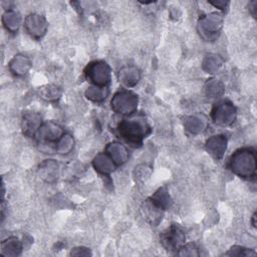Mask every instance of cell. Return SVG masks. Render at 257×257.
<instances>
[{
    "mask_svg": "<svg viewBox=\"0 0 257 257\" xmlns=\"http://www.w3.org/2000/svg\"><path fill=\"white\" fill-rule=\"evenodd\" d=\"M224 18L218 12H211L202 15L197 23V31L200 37L207 42H214L218 39L223 28Z\"/></svg>",
    "mask_w": 257,
    "mask_h": 257,
    "instance_id": "obj_3",
    "label": "cell"
},
{
    "mask_svg": "<svg viewBox=\"0 0 257 257\" xmlns=\"http://www.w3.org/2000/svg\"><path fill=\"white\" fill-rule=\"evenodd\" d=\"M109 94V89L108 87H101V86H96V85H89L85 91L84 95L85 97L93 102H101L106 99V97Z\"/></svg>",
    "mask_w": 257,
    "mask_h": 257,
    "instance_id": "obj_24",
    "label": "cell"
},
{
    "mask_svg": "<svg viewBox=\"0 0 257 257\" xmlns=\"http://www.w3.org/2000/svg\"><path fill=\"white\" fill-rule=\"evenodd\" d=\"M225 255L226 256H239V257L244 256V257H247V256L256 255V252L253 249H250V248H246V247L239 246V245H234L225 253Z\"/></svg>",
    "mask_w": 257,
    "mask_h": 257,
    "instance_id": "obj_29",
    "label": "cell"
},
{
    "mask_svg": "<svg viewBox=\"0 0 257 257\" xmlns=\"http://www.w3.org/2000/svg\"><path fill=\"white\" fill-rule=\"evenodd\" d=\"M237 117V107L227 98L217 100L211 109V119L219 126H229Z\"/></svg>",
    "mask_w": 257,
    "mask_h": 257,
    "instance_id": "obj_5",
    "label": "cell"
},
{
    "mask_svg": "<svg viewBox=\"0 0 257 257\" xmlns=\"http://www.w3.org/2000/svg\"><path fill=\"white\" fill-rule=\"evenodd\" d=\"M257 2L256 1H251L249 3V12L253 17H256V11H257Z\"/></svg>",
    "mask_w": 257,
    "mask_h": 257,
    "instance_id": "obj_32",
    "label": "cell"
},
{
    "mask_svg": "<svg viewBox=\"0 0 257 257\" xmlns=\"http://www.w3.org/2000/svg\"><path fill=\"white\" fill-rule=\"evenodd\" d=\"M151 201L155 203L159 208L166 211L171 208L173 204V200L171 198V195L169 194L168 188L166 186H163L159 188L151 197Z\"/></svg>",
    "mask_w": 257,
    "mask_h": 257,
    "instance_id": "obj_21",
    "label": "cell"
},
{
    "mask_svg": "<svg viewBox=\"0 0 257 257\" xmlns=\"http://www.w3.org/2000/svg\"><path fill=\"white\" fill-rule=\"evenodd\" d=\"M1 21L8 32L16 33L22 24V17L17 10L8 8L2 14Z\"/></svg>",
    "mask_w": 257,
    "mask_h": 257,
    "instance_id": "obj_19",
    "label": "cell"
},
{
    "mask_svg": "<svg viewBox=\"0 0 257 257\" xmlns=\"http://www.w3.org/2000/svg\"><path fill=\"white\" fill-rule=\"evenodd\" d=\"M183 125L192 135L203 133L207 127V117L203 114L187 115L183 118Z\"/></svg>",
    "mask_w": 257,
    "mask_h": 257,
    "instance_id": "obj_18",
    "label": "cell"
},
{
    "mask_svg": "<svg viewBox=\"0 0 257 257\" xmlns=\"http://www.w3.org/2000/svg\"><path fill=\"white\" fill-rule=\"evenodd\" d=\"M92 167L98 174L104 177H108L116 169V165L105 152L99 153L93 158Z\"/></svg>",
    "mask_w": 257,
    "mask_h": 257,
    "instance_id": "obj_17",
    "label": "cell"
},
{
    "mask_svg": "<svg viewBox=\"0 0 257 257\" xmlns=\"http://www.w3.org/2000/svg\"><path fill=\"white\" fill-rule=\"evenodd\" d=\"M204 91L206 96L209 98H219L224 94L225 85L220 79L213 77L205 82Z\"/></svg>",
    "mask_w": 257,
    "mask_h": 257,
    "instance_id": "obj_23",
    "label": "cell"
},
{
    "mask_svg": "<svg viewBox=\"0 0 257 257\" xmlns=\"http://www.w3.org/2000/svg\"><path fill=\"white\" fill-rule=\"evenodd\" d=\"M152 173H153V169H152V167L150 165H148V164L139 165L134 170L135 181L137 183L144 184V183H146L150 179Z\"/></svg>",
    "mask_w": 257,
    "mask_h": 257,
    "instance_id": "obj_27",
    "label": "cell"
},
{
    "mask_svg": "<svg viewBox=\"0 0 257 257\" xmlns=\"http://www.w3.org/2000/svg\"><path fill=\"white\" fill-rule=\"evenodd\" d=\"M142 72L135 65H125L117 72L118 81L125 87H134L141 80Z\"/></svg>",
    "mask_w": 257,
    "mask_h": 257,
    "instance_id": "obj_15",
    "label": "cell"
},
{
    "mask_svg": "<svg viewBox=\"0 0 257 257\" xmlns=\"http://www.w3.org/2000/svg\"><path fill=\"white\" fill-rule=\"evenodd\" d=\"M176 255L178 256H190V257H195V256H200V248L195 244V243H185L177 252Z\"/></svg>",
    "mask_w": 257,
    "mask_h": 257,
    "instance_id": "obj_28",
    "label": "cell"
},
{
    "mask_svg": "<svg viewBox=\"0 0 257 257\" xmlns=\"http://www.w3.org/2000/svg\"><path fill=\"white\" fill-rule=\"evenodd\" d=\"M59 164L53 159H46L38 165L37 174L45 183H55L59 178Z\"/></svg>",
    "mask_w": 257,
    "mask_h": 257,
    "instance_id": "obj_11",
    "label": "cell"
},
{
    "mask_svg": "<svg viewBox=\"0 0 257 257\" xmlns=\"http://www.w3.org/2000/svg\"><path fill=\"white\" fill-rule=\"evenodd\" d=\"M75 145V141L73 137L69 134H64L56 143L54 147V151L56 154L60 156H66L73 150Z\"/></svg>",
    "mask_w": 257,
    "mask_h": 257,
    "instance_id": "obj_25",
    "label": "cell"
},
{
    "mask_svg": "<svg viewBox=\"0 0 257 257\" xmlns=\"http://www.w3.org/2000/svg\"><path fill=\"white\" fill-rule=\"evenodd\" d=\"M141 212L144 217V219L152 226H158L164 216L165 211L159 208L155 203L151 201L150 198H148L141 207Z\"/></svg>",
    "mask_w": 257,
    "mask_h": 257,
    "instance_id": "obj_13",
    "label": "cell"
},
{
    "mask_svg": "<svg viewBox=\"0 0 257 257\" xmlns=\"http://www.w3.org/2000/svg\"><path fill=\"white\" fill-rule=\"evenodd\" d=\"M110 159L113 161V163L118 166H122L125 164L130 159V153L128 150L124 145H122L119 142H110L106 145L105 151H104Z\"/></svg>",
    "mask_w": 257,
    "mask_h": 257,
    "instance_id": "obj_14",
    "label": "cell"
},
{
    "mask_svg": "<svg viewBox=\"0 0 257 257\" xmlns=\"http://www.w3.org/2000/svg\"><path fill=\"white\" fill-rule=\"evenodd\" d=\"M69 255L70 256H76V257H79V256L87 257V256H91L92 253H91L89 248L83 247V246H78V247H74L73 249H71Z\"/></svg>",
    "mask_w": 257,
    "mask_h": 257,
    "instance_id": "obj_30",
    "label": "cell"
},
{
    "mask_svg": "<svg viewBox=\"0 0 257 257\" xmlns=\"http://www.w3.org/2000/svg\"><path fill=\"white\" fill-rule=\"evenodd\" d=\"M84 76L92 85L108 87L111 80V69L105 61L94 60L85 66Z\"/></svg>",
    "mask_w": 257,
    "mask_h": 257,
    "instance_id": "obj_6",
    "label": "cell"
},
{
    "mask_svg": "<svg viewBox=\"0 0 257 257\" xmlns=\"http://www.w3.org/2000/svg\"><path fill=\"white\" fill-rule=\"evenodd\" d=\"M32 67V63L29 59L24 54H16L12 57V59L8 63V68L10 72L18 77L26 75L30 68Z\"/></svg>",
    "mask_w": 257,
    "mask_h": 257,
    "instance_id": "obj_16",
    "label": "cell"
},
{
    "mask_svg": "<svg viewBox=\"0 0 257 257\" xmlns=\"http://www.w3.org/2000/svg\"><path fill=\"white\" fill-rule=\"evenodd\" d=\"M224 60L220 55L209 53L206 54L202 61V68L204 71L210 74H215L220 71V69L223 67Z\"/></svg>",
    "mask_w": 257,
    "mask_h": 257,
    "instance_id": "obj_22",
    "label": "cell"
},
{
    "mask_svg": "<svg viewBox=\"0 0 257 257\" xmlns=\"http://www.w3.org/2000/svg\"><path fill=\"white\" fill-rule=\"evenodd\" d=\"M118 136L133 147H141L144 140L152 133L147 117L143 113H133L121 119L116 126Z\"/></svg>",
    "mask_w": 257,
    "mask_h": 257,
    "instance_id": "obj_1",
    "label": "cell"
},
{
    "mask_svg": "<svg viewBox=\"0 0 257 257\" xmlns=\"http://www.w3.org/2000/svg\"><path fill=\"white\" fill-rule=\"evenodd\" d=\"M139 105V96L128 90V89H119L117 90L110 99L111 109L121 115H131L135 113Z\"/></svg>",
    "mask_w": 257,
    "mask_h": 257,
    "instance_id": "obj_4",
    "label": "cell"
},
{
    "mask_svg": "<svg viewBox=\"0 0 257 257\" xmlns=\"http://www.w3.org/2000/svg\"><path fill=\"white\" fill-rule=\"evenodd\" d=\"M186 235L178 224H172L160 235L162 246L169 252H176L185 244Z\"/></svg>",
    "mask_w": 257,
    "mask_h": 257,
    "instance_id": "obj_7",
    "label": "cell"
},
{
    "mask_svg": "<svg viewBox=\"0 0 257 257\" xmlns=\"http://www.w3.org/2000/svg\"><path fill=\"white\" fill-rule=\"evenodd\" d=\"M24 29L31 38L40 40L47 32L48 23L43 15L30 13L24 19Z\"/></svg>",
    "mask_w": 257,
    "mask_h": 257,
    "instance_id": "obj_8",
    "label": "cell"
},
{
    "mask_svg": "<svg viewBox=\"0 0 257 257\" xmlns=\"http://www.w3.org/2000/svg\"><path fill=\"white\" fill-rule=\"evenodd\" d=\"M227 145H228V140L226 136L224 135H214L211 136L205 143V148L206 151L211 155L215 160L219 161L222 160L225 152L227 151Z\"/></svg>",
    "mask_w": 257,
    "mask_h": 257,
    "instance_id": "obj_12",
    "label": "cell"
},
{
    "mask_svg": "<svg viewBox=\"0 0 257 257\" xmlns=\"http://www.w3.org/2000/svg\"><path fill=\"white\" fill-rule=\"evenodd\" d=\"M251 223H252V226L254 228H256V212L252 215V219H251Z\"/></svg>",
    "mask_w": 257,
    "mask_h": 257,
    "instance_id": "obj_33",
    "label": "cell"
},
{
    "mask_svg": "<svg viewBox=\"0 0 257 257\" xmlns=\"http://www.w3.org/2000/svg\"><path fill=\"white\" fill-rule=\"evenodd\" d=\"M208 2L211 5H213L214 7L218 8V9H220L222 11H224L228 7V5H229V1H225V0H209Z\"/></svg>",
    "mask_w": 257,
    "mask_h": 257,
    "instance_id": "obj_31",
    "label": "cell"
},
{
    "mask_svg": "<svg viewBox=\"0 0 257 257\" xmlns=\"http://www.w3.org/2000/svg\"><path fill=\"white\" fill-rule=\"evenodd\" d=\"M23 251V243L15 236L8 237L1 242L0 253L6 257H16L21 255Z\"/></svg>",
    "mask_w": 257,
    "mask_h": 257,
    "instance_id": "obj_20",
    "label": "cell"
},
{
    "mask_svg": "<svg viewBox=\"0 0 257 257\" xmlns=\"http://www.w3.org/2000/svg\"><path fill=\"white\" fill-rule=\"evenodd\" d=\"M43 123L42 117L39 113L34 111H25L22 114L21 130L24 136L28 138L36 137L39 128Z\"/></svg>",
    "mask_w": 257,
    "mask_h": 257,
    "instance_id": "obj_10",
    "label": "cell"
},
{
    "mask_svg": "<svg viewBox=\"0 0 257 257\" xmlns=\"http://www.w3.org/2000/svg\"><path fill=\"white\" fill-rule=\"evenodd\" d=\"M64 134V130L59 123L48 120L42 123L35 138H37L40 143L51 144L56 143Z\"/></svg>",
    "mask_w": 257,
    "mask_h": 257,
    "instance_id": "obj_9",
    "label": "cell"
},
{
    "mask_svg": "<svg viewBox=\"0 0 257 257\" xmlns=\"http://www.w3.org/2000/svg\"><path fill=\"white\" fill-rule=\"evenodd\" d=\"M228 167L236 176L250 180L255 178L257 169V158L252 148H242L235 151L228 163Z\"/></svg>",
    "mask_w": 257,
    "mask_h": 257,
    "instance_id": "obj_2",
    "label": "cell"
},
{
    "mask_svg": "<svg viewBox=\"0 0 257 257\" xmlns=\"http://www.w3.org/2000/svg\"><path fill=\"white\" fill-rule=\"evenodd\" d=\"M40 97L46 101L54 102L57 101L62 95V89L56 84H46L39 90Z\"/></svg>",
    "mask_w": 257,
    "mask_h": 257,
    "instance_id": "obj_26",
    "label": "cell"
}]
</instances>
